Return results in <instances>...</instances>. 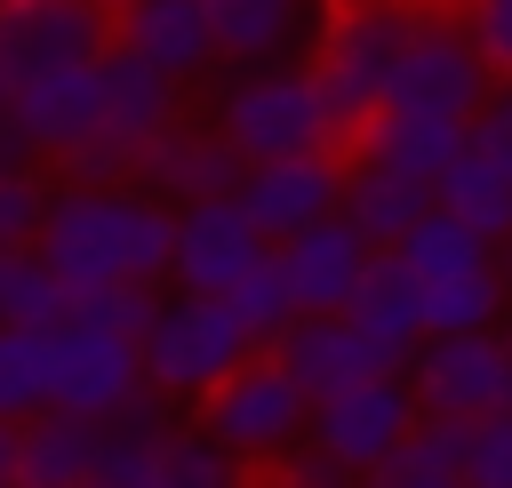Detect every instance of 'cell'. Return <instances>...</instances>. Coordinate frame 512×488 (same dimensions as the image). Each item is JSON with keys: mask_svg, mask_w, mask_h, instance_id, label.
I'll use <instances>...</instances> for the list:
<instances>
[{"mask_svg": "<svg viewBox=\"0 0 512 488\" xmlns=\"http://www.w3.org/2000/svg\"><path fill=\"white\" fill-rule=\"evenodd\" d=\"M328 0H200L216 64H280L296 40H312Z\"/></svg>", "mask_w": 512, "mask_h": 488, "instance_id": "obj_18", "label": "cell"}, {"mask_svg": "<svg viewBox=\"0 0 512 488\" xmlns=\"http://www.w3.org/2000/svg\"><path fill=\"white\" fill-rule=\"evenodd\" d=\"M152 488H240V464L208 432L160 424V440H152Z\"/></svg>", "mask_w": 512, "mask_h": 488, "instance_id": "obj_29", "label": "cell"}, {"mask_svg": "<svg viewBox=\"0 0 512 488\" xmlns=\"http://www.w3.org/2000/svg\"><path fill=\"white\" fill-rule=\"evenodd\" d=\"M96 64V56H88ZM88 64H64V72H40V80H24L16 96H0V128L16 136V152L32 160H64L88 128H96V80H88Z\"/></svg>", "mask_w": 512, "mask_h": 488, "instance_id": "obj_15", "label": "cell"}, {"mask_svg": "<svg viewBox=\"0 0 512 488\" xmlns=\"http://www.w3.org/2000/svg\"><path fill=\"white\" fill-rule=\"evenodd\" d=\"M88 80H96V128L56 160L72 184H120L128 168H136V152L176 120V80L168 72H152L144 56H128V48H96V64H88Z\"/></svg>", "mask_w": 512, "mask_h": 488, "instance_id": "obj_3", "label": "cell"}, {"mask_svg": "<svg viewBox=\"0 0 512 488\" xmlns=\"http://www.w3.org/2000/svg\"><path fill=\"white\" fill-rule=\"evenodd\" d=\"M416 424V400H408V384H400V368L392 376H360V384H336V392H320L312 400V440L352 472V480H368L392 448H400V432Z\"/></svg>", "mask_w": 512, "mask_h": 488, "instance_id": "obj_10", "label": "cell"}, {"mask_svg": "<svg viewBox=\"0 0 512 488\" xmlns=\"http://www.w3.org/2000/svg\"><path fill=\"white\" fill-rule=\"evenodd\" d=\"M352 160H368V168H392V176H440L456 152H464V120H440V112H392V104H376L360 128H352V144H344Z\"/></svg>", "mask_w": 512, "mask_h": 488, "instance_id": "obj_20", "label": "cell"}, {"mask_svg": "<svg viewBox=\"0 0 512 488\" xmlns=\"http://www.w3.org/2000/svg\"><path fill=\"white\" fill-rule=\"evenodd\" d=\"M272 264H280V288L296 312H344L360 264H368V240L344 224V216H320L288 240H272Z\"/></svg>", "mask_w": 512, "mask_h": 488, "instance_id": "obj_16", "label": "cell"}, {"mask_svg": "<svg viewBox=\"0 0 512 488\" xmlns=\"http://www.w3.org/2000/svg\"><path fill=\"white\" fill-rule=\"evenodd\" d=\"M32 256L64 280V296L112 288V280H168V208L128 184H64L40 208Z\"/></svg>", "mask_w": 512, "mask_h": 488, "instance_id": "obj_1", "label": "cell"}, {"mask_svg": "<svg viewBox=\"0 0 512 488\" xmlns=\"http://www.w3.org/2000/svg\"><path fill=\"white\" fill-rule=\"evenodd\" d=\"M392 256L408 264V280H416V288H432V280H464V272L496 264V248H488L480 232H464L456 216H440V208H424V216L392 240Z\"/></svg>", "mask_w": 512, "mask_h": 488, "instance_id": "obj_26", "label": "cell"}, {"mask_svg": "<svg viewBox=\"0 0 512 488\" xmlns=\"http://www.w3.org/2000/svg\"><path fill=\"white\" fill-rule=\"evenodd\" d=\"M256 256H264V240H256V224L240 216L232 192L224 200H184L168 216V280L184 296H224Z\"/></svg>", "mask_w": 512, "mask_h": 488, "instance_id": "obj_13", "label": "cell"}, {"mask_svg": "<svg viewBox=\"0 0 512 488\" xmlns=\"http://www.w3.org/2000/svg\"><path fill=\"white\" fill-rule=\"evenodd\" d=\"M264 472H272L264 488H344V480H352V472H344V464H336V456H328V448H320L312 432H304L296 448H280V456H272Z\"/></svg>", "mask_w": 512, "mask_h": 488, "instance_id": "obj_37", "label": "cell"}, {"mask_svg": "<svg viewBox=\"0 0 512 488\" xmlns=\"http://www.w3.org/2000/svg\"><path fill=\"white\" fill-rule=\"evenodd\" d=\"M264 360H272L304 400H320V392H336V384H360V376H392V360H384L344 312H288V328L264 344Z\"/></svg>", "mask_w": 512, "mask_h": 488, "instance_id": "obj_14", "label": "cell"}, {"mask_svg": "<svg viewBox=\"0 0 512 488\" xmlns=\"http://www.w3.org/2000/svg\"><path fill=\"white\" fill-rule=\"evenodd\" d=\"M0 488H16V424H0Z\"/></svg>", "mask_w": 512, "mask_h": 488, "instance_id": "obj_39", "label": "cell"}, {"mask_svg": "<svg viewBox=\"0 0 512 488\" xmlns=\"http://www.w3.org/2000/svg\"><path fill=\"white\" fill-rule=\"evenodd\" d=\"M344 320H352L392 368L416 352L424 312H416V280H408V264H400L392 248H368V264H360V280H352V296H344Z\"/></svg>", "mask_w": 512, "mask_h": 488, "instance_id": "obj_21", "label": "cell"}, {"mask_svg": "<svg viewBox=\"0 0 512 488\" xmlns=\"http://www.w3.org/2000/svg\"><path fill=\"white\" fill-rule=\"evenodd\" d=\"M464 488H512V408H488L464 424V456H456Z\"/></svg>", "mask_w": 512, "mask_h": 488, "instance_id": "obj_32", "label": "cell"}, {"mask_svg": "<svg viewBox=\"0 0 512 488\" xmlns=\"http://www.w3.org/2000/svg\"><path fill=\"white\" fill-rule=\"evenodd\" d=\"M112 48L144 56V64H152V72H168L176 88H184L192 72H208V64H216L200 0H128V8H112Z\"/></svg>", "mask_w": 512, "mask_h": 488, "instance_id": "obj_17", "label": "cell"}, {"mask_svg": "<svg viewBox=\"0 0 512 488\" xmlns=\"http://www.w3.org/2000/svg\"><path fill=\"white\" fill-rule=\"evenodd\" d=\"M104 40H112L104 0H8L0 8V96H16L40 72L88 64Z\"/></svg>", "mask_w": 512, "mask_h": 488, "instance_id": "obj_9", "label": "cell"}, {"mask_svg": "<svg viewBox=\"0 0 512 488\" xmlns=\"http://www.w3.org/2000/svg\"><path fill=\"white\" fill-rule=\"evenodd\" d=\"M408 376V400L416 416H488V408H512V336L496 328H464V336H416V352L400 360Z\"/></svg>", "mask_w": 512, "mask_h": 488, "instance_id": "obj_7", "label": "cell"}, {"mask_svg": "<svg viewBox=\"0 0 512 488\" xmlns=\"http://www.w3.org/2000/svg\"><path fill=\"white\" fill-rule=\"evenodd\" d=\"M336 192H344V152H288V160H248L232 200L240 216L256 224V240H288L320 216H336Z\"/></svg>", "mask_w": 512, "mask_h": 488, "instance_id": "obj_11", "label": "cell"}, {"mask_svg": "<svg viewBox=\"0 0 512 488\" xmlns=\"http://www.w3.org/2000/svg\"><path fill=\"white\" fill-rule=\"evenodd\" d=\"M480 96H488V64H480V48L464 40L456 16H432V8H424V24L408 32V48L392 56L376 104H392V112H440V120H472Z\"/></svg>", "mask_w": 512, "mask_h": 488, "instance_id": "obj_8", "label": "cell"}, {"mask_svg": "<svg viewBox=\"0 0 512 488\" xmlns=\"http://www.w3.org/2000/svg\"><path fill=\"white\" fill-rule=\"evenodd\" d=\"M40 208H48V184H40L24 160H8V168H0V248H32Z\"/></svg>", "mask_w": 512, "mask_h": 488, "instance_id": "obj_34", "label": "cell"}, {"mask_svg": "<svg viewBox=\"0 0 512 488\" xmlns=\"http://www.w3.org/2000/svg\"><path fill=\"white\" fill-rule=\"evenodd\" d=\"M304 424H312V400H304L264 352H248L232 376H216V384L200 392V432H208L240 472H264L280 448L304 440Z\"/></svg>", "mask_w": 512, "mask_h": 488, "instance_id": "obj_6", "label": "cell"}, {"mask_svg": "<svg viewBox=\"0 0 512 488\" xmlns=\"http://www.w3.org/2000/svg\"><path fill=\"white\" fill-rule=\"evenodd\" d=\"M344 488H368V480H344Z\"/></svg>", "mask_w": 512, "mask_h": 488, "instance_id": "obj_41", "label": "cell"}, {"mask_svg": "<svg viewBox=\"0 0 512 488\" xmlns=\"http://www.w3.org/2000/svg\"><path fill=\"white\" fill-rule=\"evenodd\" d=\"M248 328L232 320L224 296H160L152 328L136 336V368L160 400H200L216 376H232L248 360Z\"/></svg>", "mask_w": 512, "mask_h": 488, "instance_id": "obj_5", "label": "cell"}, {"mask_svg": "<svg viewBox=\"0 0 512 488\" xmlns=\"http://www.w3.org/2000/svg\"><path fill=\"white\" fill-rule=\"evenodd\" d=\"M216 136L240 160H288V152H344L320 104V80L304 64H240V80L216 96Z\"/></svg>", "mask_w": 512, "mask_h": 488, "instance_id": "obj_4", "label": "cell"}, {"mask_svg": "<svg viewBox=\"0 0 512 488\" xmlns=\"http://www.w3.org/2000/svg\"><path fill=\"white\" fill-rule=\"evenodd\" d=\"M464 40L480 48L488 80H512V0H464Z\"/></svg>", "mask_w": 512, "mask_h": 488, "instance_id": "obj_36", "label": "cell"}, {"mask_svg": "<svg viewBox=\"0 0 512 488\" xmlns=\"http://www.w3.org/2000/svg\"><path fill=\"white\" fill-rule=\"evenodd\" d=\"M240 168H248V160H240L216 128H176V120L136 152V176H144L152 192H168L176 208H184V200H224V192L240 184Z\"/></svg>", "mask_w": 512, "mask_h": 488, "instance_id": "obj_19", "label": "cell"}, {"mask_svg": "<svg viewBox=\"0 0 512 488\" xmlns=\"http://www.w3.org/2000/svg\"><path fill=\"white\" fill-rule=\"evenodd\" d=\"M504 304H512V288H504V272H496V264H480V272H464V280H432V288H416L424 336L496 328V312H504Z\"/></svg>", "mask_w": 512, "mask_h": 488, "instance_id": "obj_27", "label": "cell"}, {"mask_svg": "<svg viewBox=\"0 0 512 488\" xmlns=\"http://www.w3.org/2000/svg\"><path fill=\"white\" fill-rule=\"evenodd\" d=\"M136 384H144V368H136V344L128 336H112L96 320H56L48 328V408L112 416Z\"/></svg>", "mask_w": 512, "mask_h": 488, "instance_id": "obj_12", "label": "cell"}, {"mask_svg": "<svg viewBox=\"0 0 512 488\" xmlns=\"http://www.w3.org/2000/svg\"><path fill=\"white\" fill-rule=\"evenodd\" d=\"M152 312H160V288H144V280H112V288H88V296H72V312L64 320H96V328H112V336H144L152 328Z\"/></svg>", "mask_w": 512, "mask_h": 488, "instance_id": "obj_33", "label": "cell"}, {"mask_svg": "<svg viewBox=\"0 0 512 488\" xmlns=\"http://www.w3.org/2000/svg\"><path fill=\"white\" fill-rule=\"evenodd\" d=\"M496 272H504V288H512V240H504V264H496Z\"/></svg>", "mask_w": 512, "mask_h": 488, "instance_id": "obj_40", "label": "cell"}, {"mask_svg": "<svg viewBox=\"0 0 512 488\" xmlns=\"http://www.w3.org/2000/svg\"><path fill=\"white\" fill-rule=\"evenodd\" d=\"M160 392L136 384L112 416H96V456L80 472V488H152V440H160Z\"/></svg>", "mask_w": 512, "mask_h": 488, "instance_id": "obj_22", "label": "cell"}, {"mask_svg": "<svg viewBox=\"0 0 512 488\" xmlns=\"http://www.w3.org/2000/svg\"><path fill=\"white\" fill-rule=\"evenodd\" d=\"M368 488H464V480H448V472H376Z\"/></svg>", "mask_w": 512, "mask_h": 488, "instance_id": "obj_38", "label": "cell"}, {"mask_svg": "<svg viewBox=\"0 0 512 488\" xmlns=\"http://www.w3.org/2000/svg\"><path fill=\"white\" fill-rule=\"evenodd\" d=\"M240 488H248V480H240Z\"/></svg>", "mask_w": 512, "mask_h": 488, "instance_id": "obj_44", "label": "cell"}, {"mask_svg": "<svg viewBox=\"0 0 512 488\" xmlns=\"http://www.w3.org/2000/svg\"><path fill=\"white\" fill-rule=\"evenodd\" d=\"M464 144L512 176V80H488V96H480L472 120H464Z\"/></svg>", "mask_w": 512, "mask_h": 488, "instance_id": "obj_35", "label": "cell"}, {"mask_svg": "<svg viewBox=\"0 0 512 488\" xmlns=\"http://www.w3.org/2000/svg\"><path fill=\"white\" fill-rule=\"evenodd\" d=\"M32 408H48V328L0 320V424H24Z\"/></svg>", "mask_w": 512, "mask_h": 488, "instance_id": "obj_30", "label": "cell"}, {"mask_svg": "<svg viewBox=\"0 0 512 488\" xmlns=\"http://www.w3.org/2000/svg\"><path fill=\"white\" fill-rule=\"evenodd\" d=\"M104 8H128V0H104Z\"/></svg>", "mask_w": 512, "mask_h": 488, "instance_id": "obj_42", "label": "cell"}, {"mask_svg": "<svg viewBox=\"0 0 512 488\" xmlns=\"http://www.w3.org/2000/svg\"><path fill=\"white\" fill-rule=\"evenodd\" d=\"M0 8H8V0H0Z\"/></svg>", "mask_w": 512, "mask_h": 488, "instance_id": "obj_43", "label": "cell"}, {"mask_svg": "<svg viewBox=\"0 0 512 488\" xmlns=\"http://www.w3.org/2000/svg\"><path fill=\"white\" fill-rule=\"evenodd\" d=\"M424 8L432 0H328L320 8V56L304 64L312 80H320V104H328V128H336V144H352V128L376 112V96H384V72H392V56L408 48V32L424 24Z\"/></svg>", "mask_w": 512, "mask_h": 488, "instance_id": "obj_2", "label": "cell"}, {"mask_svg": "<svg viewBox=\"0 0 512 488\" xmlns=\"http://www.w3.org/2000/svg\"><path fill=\"white\" fill-rule=\"evenodd\" d=\"M72 312L64 280L32 256V248H0V320L8 328H56Z\"/></svg>", "mask_w": 512, "mask_h": 488, "instance_id": "obj_28", "label": "cell"}, {"mask_svg": "<svg viewBox=\"0 0 512 488\" xmlns=\"http://www.w3.org/2000/svg\"><path fill=\"white\" fill-rule=\"evenodd\" d=\"M432 208H440V216H456L464 232H480L488 248H496V240H512V176H504L496 160H480L472 144L432 176Z\"/></svg>", "mask_w": 512, "mask_h": 488, "instance_id": "obj_25", "label": "cell"}, {"mask_svg": "<svg viewBox=\"0 0 512 488\" xmlns=\"http://www.w3.org/2000/svg\"><path fill=\"white\" fill-rule=\"evenodd\" d=\"M88 456H96V416L32 408L16 424V488H80Z\"/></svg>", "mask_w": 512, "mask_h": 488, "instance_id": "obj_24", "label": "cell"}, {"mask_svg": "<svg viewBox=\"0 0 512 488\" xmlns=\"http://www.w3.org/2000/svg\"><path fill=\"white\" fill-rule=\"evenodd\" d=\"M224 304H232V320L248 328V344H256V352H264V344L288 328V312H296V304H288V288H280V264H272V248H264V256H256V264H248V272L224 288Z\"/></svg>", "mask_w": 512, "mask_h": 488, "instance_id": "obj_31", "label": "cell"}, {"mask_svg": "<svg viewBox=\"0 0 512 488\" xmlns=\"http://www.w3.org/2000/svg\"><path fill=\"white\" fill-rule=\"evenodd\" d=\"M432 208V184L424 176H392V168H368V160H344V192H336V216L368 240V248H392L416 216Z\"/></svg>", "mask_w": 512, "mask_h": 488, "instance_id": "obj_23", "label": "cell"}]
</instances>
